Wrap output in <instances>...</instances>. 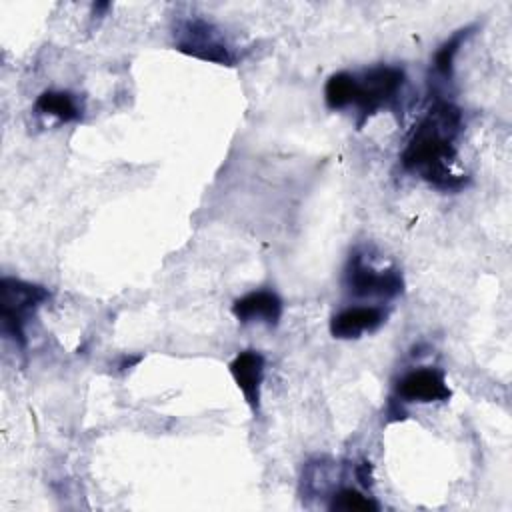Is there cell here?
<instances>
[{
	"mask_svg": "<svg viewBox=\"0 0 512 512\" xmlns=\"http://www.w3.org/2000/svg\"><path fill=\"white\" fill-rule=\"evenodd\" d=\"M460 130L462 110L448 100H438L414 126L400 154V164L442 192L462 190L468 184V176L452 172V162L456 160L454 142Z\"/></svg>",
	"mask_w": 512,
	"mask_h": 512,
	"instance_id": "cell-1",
	"label": "cell"
},
{
	"mask_svg": "<svg viewBox=\"0 0 512 512\" xmlns=\"http://www.w3.org/2000/svg\"><path fill=\"white\" fill-rule=\"evenodd\" d=\"M50 290L26 282L20 278L4 276L0 280V322L2 334L14 342L18 348H26V324L36 314V310L50 300Z\"/></svg>",
	"mask_w": 512,
	"mask_h": 512,
	"instance_id": "cell-2",
	"label": "cell"
},
{
	"mask_svg": "<svg viewBox=\"0 0 512 512\" xmlns=\"http://www.w3.org/2000/svg\"><path fill=\"white\" fill-rule=\"evenodd\" d=\"M404 82L406 72L400 66L380 64L362 72H352L350 106H354L358 112L356 126L362 128L364 122L378 110L392 106Z\"/></svg>",
	"mask_w": 512,
	"mask_h": 512,
	"instance_id": "cell-3",
	"label": "cell"
},
{
	"mask_svg": "<svg viewBox=\"0 0 512 512\" xmlns=\"http://www.w3.org/2000/svg\"><path fill=\"white\" fill-rule=\"evenodd\" d=\"M174 46L178 52L198 60L234 66V56L222 40L220 30L204 18L182 20L174 30Z\"/></svg>",
	"mask_w": 512,
	"mask_h": 512,
	"instance_id": "cell-4",
	"label": "cell"
},
{
	"mask_svg": "<svg viewBox=\"0 0 512 512\" xmlns=\"http://www.w3.org/2000/svg\"><path fill=\"white\" fill-rule=\"evenodd\" d=\"M344 286L352 296L360 298H396L404 292V276L398 268L376 270L364 262V256L354 250L344 268Z\"/></svg>",
	"mask_w": 512,
	"mask_h": 512,
	"instance_id": "cell-5",
	"label": "cell"
},
{
	"mask_svg": "<svg viewBox=\"0 0 512 512\" xmlns=\"http://www.w3.org/2000/svg\"><path fill=\"white\" fill-rule=\"evenodd\" d=\"M450 396L452 390L446 384L444 370L432 366L406 372L394 388V398L400 402H446Z\"/></svg>",
	"mask_w": 512,
	"mask_h": 512,
	"instance_id": "cell-6",
	"label": "cell"
},
{
	"mask_svg": "<svg viewBox=\"0 0 512 512\" xmlns=\"http://www.w3.org/2000/svg\"><path fill=\"white\" fill-rule=\"evenodd\" d=\"M388 312L382 306H350L330 318V336L336 340H356L366 332L378 330Z\"/></svg>",
	"mask_w": 512,
	"mask_h": 512,
	"instance_id": "cell-7",
	"label": "cell"
},
{
	"mask_svg": "<svg viewBox=\"0 0 512 512\" xmlns=\"http://www.w3.org/2000/svg\"><path fill=\"white\" fill-rule=\"evenodd\" d=\"M284 312L282 298L272 290H254L234 300L232 314L238 322H262L268 328H276L280 324Z\"/></svg>",
	"mask_w": 512,
	"mask_h": 512,
	"instance_id": "cell-8",
	"label": "cell"
},
{
	"mask_svg": "<svg viewBox=\"0 0 512 512\" xmlns=\"http://www.w3.org/2000/svg\"><path fill=\"white\" fill-rule=\"evenodd\" d=\"M230 374L244 394L246 404L256 414L260 408V388L264 380V356L256 350H242L228 364Z\"/></svg>",
	"mask_w": 512,
	"mask_h": 512,
	"instance_id": "cell-9",
	"label": "cell"
},
{
	"mask_svg": "<svg viewBox=\"0 0 512 512\" xmlns=\"http://www.w3.org/2000/svg\"><path fill=\"white\" fill-rule=\"evenodd\" d=\"M36 112L58 118L60 122H76L82 116V110L76 102V96L68 90H46L36 98Z\"/></svg>",
	"mask_w": 512,
	"mask_h": 512,
	"instance_id": "cell-10",
	"label": "cell"
},
{
	"mask_svg": "<svg viewBox=\"0 0 512 512\" xmlns=\"http://www.w3.org/2000/svg\"><path fill=\"white\" fill-rule=\"evenodd\" d=\"M476 30V24H470V26H464L460 30H456L434 54V72L438 76H442L444 80H450L454 76V60H456V54L460 50V46L474 34Z\"/></svg>",
	"mask_w": 512,
	"mask_h": 512,
	"instance_id": "cell-11",
	"label": "cell"
},
{
	"mask_svg": "<svg viewBox=\"0 0 512 512\" xmlns=\"http://www.w3.org/2000/svg\"><path fill=\"white\" fill-rule=\"evenodd\" d=\"M352 96V72H336L326 80L324 86V102L330 110H344L350 108Z\"/></svg>",
	"mask_w": 512,
	"mask_h": 512,
	"instance_id": "cell-12",
	"label": "cell"
},
{
	"mask_svg": "<svg viewBox=\"0 0 512 512\" xmlns=\"http://www.w3.org/2000/svg\"><path fill=\"white\" fill-rule=\"evenodd\" d=\"M328 508L330 510H344V512H356V510L376 512V510H380V504L374 498L362 494L360 490H356L352 486H344L332 496Z\"/></svg>",
	"mask_w": 512,
	"mask_h": 512,
	"instance_id": "cell-13",
	"label": "cell"
},
{
	"mask_svg": "<svg viewBox=\"0 0 512 512\" xmlns=\"http://www.w3.org/2000/svg\"><path fill=\"white\" fill-rule=\"evenodd\" d=\"M354 474H356V480L364 486V488H370L372 486V464L368 460H360L356 466H354Z\"/></svg>",
	"mask_w": 512,
	"mask_h": 512,
	"instance_id": "cell-14",
	"label": "cell"
},
{
	"mask_svg": "<svg viewBox=\"0 0 512 512\" xmlns=\"http://www.w3.org/2000/svg\"><path fill=\"white\" fill-rule=\"evenodd\" d=\"M140 360H142V354H136V356H124V358L120 360L118 368L124 372V370H128V368H132L134 364H138Z\"/></svg>",
	"mask_w": 512,
	"mask_h": 512,
	"instance_id": "cell-15",
	"label": "cell"
}]
</instances>
